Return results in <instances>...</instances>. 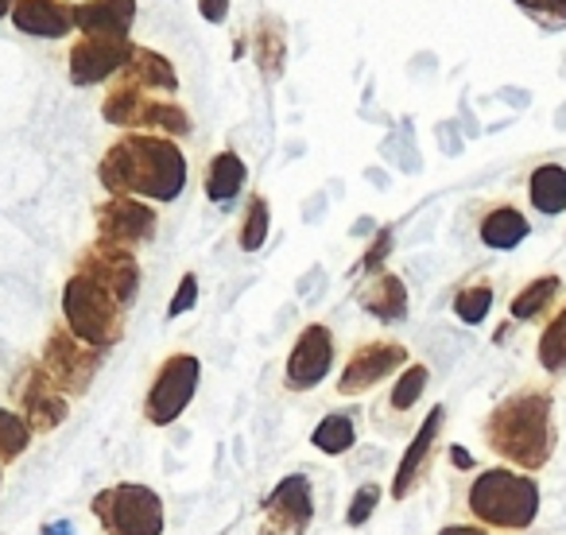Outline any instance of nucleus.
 <instances>
[{
    "label": "nucleus",
    "instance_id": "obj_1",
    "mask_svg": "<svg viewBox=\"0 0 566 535\" xmlns=\"http://www.w3.org/2000/svg\"><path fill=\"white\" fill-rule=\"evenodd\" d=\"M97 179L109 198L140 195L151 202H175L187 187V156L171 136L133 133L105 151Z\"/></svg>",
    "mask_w": 566,
    "mask_h": 535
},
{
    "label": "nucleus",
    "instance_id": "obj_2",
    "mask_svg": "<svg viewBox=\"0 0 566 535\" xmlns=\"http://www.w3.org/2000/svg\"><path fill=\"white\" fill-rule=\"evenodd\" d=\"M485 442L512 470L539 473L555 454V392L547 385H524L509 392L485 419Z\"/></svg>",
    "mask_w": 566,
    "mask_h": 535
},
{
    "label": "nucleus",
    "instance_id": "obj_3",
    "mask_svg": "<svg viewBox=\"0 0 566 535\" xmlns=\"http://www.w3.org/2000/svg\"><path fill=\"white\" fill-rule=\"evenodd\" d=\"M539 481L524 470H512V465L481 470L465 493L470 516L489 532H527L539 516Z\"/></svg>",
    "mask_w": 566,
    "mask_h": 535
},
{
    "label": "nucleus",
    "instance_id": "obj_4",
    "mask_svg": "<svg viewBox=\"0 0 566 535\" xmlns=\"http://www.w3.org/2000/svg\"><path fill=\"white\" fill-rule=\"evenodd\" d=\"M120 303L105 292L102 284H94L90 276L74 272L63 287V315H66V331L78 342L94 349H113L125 334V323H120Z\"/></svg>",
    "mask_w": 566,
    "mask_h": 535
},
{
    "label": "nucleus",
    "instance_id": "obj_5",
    "mask_svg": "<svg viewBox=\"0 0 566 535\" xmlns=\"http://www.w3.org/2000/svg\"><path fill=\"white\" fill-rule=\"evenodd\" d=\"M105 535H164V496L136 481H120L94 496Z\"/></svg>",
    "mask_w": 566,
    "mask_h": 535
},
{
    "label": "nucleus",
    "instance_id": "obj_6",
    "mask_svg": "<svg viewBox=\"0 0 566 535\" xmlns=\"http://www.w3.org/2000/svg\"><path fill=\"white\" fill-rule=\"evenodd\" d=\"M198 380H202V365L195 354H171L159 373L151 377L148 400H144V419L151 427H171L182 411L190 408L198 392Z\"/></svg>",
    "mask_w": 566,
    "mask_h": 535
},
{
    "label": "nucleus",
    "instance_id": "obj_7",
    "mask_svg": "<svg viewBox=\"0 0 566 535\" xmlns=\"http://www.w3.org/2000/svg\"><path fill=\"white\" fill-rule=\"evenodd\" d=\"M78 272L94 280V284H102L120 307L136 303V292H140V264H136L133 249H125V244H113V241H105V237H97V241L82 252Z\"/></svg>",
    "mask_w": 566,
    "mask_h": 535
},
{
    "label": "nucleus",
    "instance_id": "obj_8",
    "mask_svg": "<svg viewBox=\"0 0 566 535\" xmlns=\"http://www.w3.org/2000/svg\"><path fill=\"white\" fill-rule=\"evenodd\" d=\"M311 520H315V493H311V478H303V473H287V478L268 493L264 527H260V535H307Z\"/></svg>",
    "mask_w": 566,
    "mask_h": 535
},
{
    "label": "nucleus",
    "instance_id": "obj_9",
    "mask_svg": "<svg viewBox=\"0 0 566 535\" xmlns=\"http://www.w3.org/2000/svg\"><path fill=\"white\" fill-rule=\"evenodd\" d=\"M97 365H102V349L78 342L71 331H55L48 338L43 373H48L63 392H86L90 380L97 377Z\"/></svg>",
    "mask_w": 566,
    "mask_h": 535
},
{
    "label": "nucleus",
    "instance_id": "obj_10",
    "mask_svg": "<svg viewBox=\"0 0 566 535\" xmlns=\"http://www.w3.org/2000/svg\"><path fill=\"white\" fill-rule=\"evenodd\" d=\"M400 369H408V349H403L400 342H365V346L354 349V357H349L346 369H342L338 392L361 396Z\"/></svg>",
    "mask_w": 566,
    "mask_h": 535
},
{
    "label": "nucleus",
    "instance_id": "obj_11",
    "mask_svg": "<svg viewBox=\"0 0 566 535\" xmlns=\"http://www.w3.org/2000/svg\"><path fill=\"white\" fill-rule=\"evenodd\" d=\"M334 369V334L326 331L323 323L307 326V331L295 338L292 354H287V369H283V380L295 392H307V388H318Z\"/></svg>",
    "mask_w": 566,
    "mask_h": 535
},
{
    "label": "nucleus",
    "instance_id": "obj_12",
    "mask_svg": "<svg viewBox=\"0 0 566 535\" xmlns=\"http://www.w3.org/2000/svg\"><path fill=\"white\" fill-rule=\"evenodd\" d=\"M136 43L128 40H102V35H82L71 48V82L74 86H97L128 66Z\"/></svg>",
    "mask_w": 566,
    "mask_h": 535
},
{
    "label": "nucleus",
    "instance_id": "obj_13",
    "mask_svg": "<svg viewBox=\"0 0 566 535\" xmlns=\"http://www.w3.org/2000/svg\"><path fill=\"white\" fill-rule=\"evenodd\" d=\"M97 233L113 244H133L148 241L156 233V210L144 198H109V202L97 206Z\"/></svg>",
    "mask_w": 566,
    "mask_h": 535
},
{
    "label": "nucleus",
    "instance_id": "obj_14",
    "mask_svg": "<svg viewBox=\"0 0 566 535\" xmlns=\"http://www.w3.org/2000/svg\"><path fill=\"white\" fill-rule=\"evenodd\" d=\"M17 392H20V416L32 423V431H51V427H59L66 419V396L43 373V365H28Z\"/></svg>",
    "mask_w": 566,
    "mask_h": 535
},
{
    "label": "nucleus",
    "instance_id": "obj_15",
    "mask_svg": "<svg viewBox=\"0 0 566 535\" xmlns=\"http://www.w3.org/2000/svg\"><path fill=\"white\" fill-rule=\"evenodd\" d=\"M156 102H159V97L151 94L148 86H140L136 78L120 74V78L109 86V94H105L102 117L109 120V125H117V128H128V133H148Z\"/></svg>",
    "mask_w": 566,
    "mask_h": 535
},
{
    "label": "nucleus",
    "instance_id": "obj_16",
    "mask_svg": "<svg viewBox=\"0 0 566 535\" xmlns=\"http://www.w3.org/2000/svg\"><path fill=\"white\" fill-rule=\"evenodd\" d=\"M442 423H447V408H442V403H434V408L427 411L423 423H419L416 439H411L408 450L400 454V465H396V478H392V496H396V501L411 496V489L419 485V478H423L427 462H431V454H434V442H439Z\"/></svg>",
    "mask_w": 566,
    "mask_h": 535
},
{
    "label": "nucleus",
    "instance_id": "obj_17",
    "mask_svg": "<svg viewBox=\"0 0 566 535\" xmlns=\"http://www.w3.org/2000/svg\"><path fill=\"white\" fill-rule=\"evenodd\" d=\"M133 24H136V0H86V4H74V28L82 35L128 40Z\"/></svg>",
    "mask_w": 566,
    "mask_h": 535
},
{
    "label": "nucleus",
    "instance_id": "obj_18",
    "mask_svg": "<svg viewBox=\"0 0 566 535\" xmlns=\"http://www.w3.org/2000/svg\"><path fill=\"white\" fill-rule=\"evenodd\" d=\"M9 20L24 35L63 40V35L74 32V4H63V0H17Z\"/></svg>",
    "mask_w": 566,
    "mask_h": 535
},
{
    "label": "nucleus",
    "instance_id": "obj_19",
    "mask_svg": "<svg viewBox=\"0 0 566 535\" xmlns=\"http://www.w3.org/2000/svg\"><path fill=\"white\" fill-rule=\"evenodd\" d=\"M357 303L380 323H400V318H408V284L400 276H392V272H377L357 292Z\"/></svg>",
    "mask_w": 566,
    "mask_h": 535
},
{
    "label": "nucleus",
    "instance_id": "obj_20",
    "mask_svg": "<svg viewBox=\"0 0 566 535\" xmlns=\"http://www.w3.org/2000/svg\"><path fill=\"white\" fill-rule=\"evenodd\" d=\"M527 233H532V221H527L516 206H493V210H485V213H481V221H478L481 244H485V249H493V252L516 249V244L527 241Z\"/></svg>",
    "mask_w": 566,
    "mask_h": 535
},
{
    "label": "nucleus",
    "instance_id": "obj_21",
    "mask_svg": "<svg viewBox=\"0 0 566 535\" xmlns=\"http://www.w3.org/2000/svg\"><path fill=\"white\" fill-rule=\"evenodd\" d=\"M252 55H256V66L264 78H280L283 66H287V28H283L280 17L264 12L256 20V32H252Z\"/></svg>",
    "mask_w": 566,
    "mask_h": 535
},
{
    "label": "nucleus",
    "instance_id": "obj_22",
    "mask_svg": "<svg viewBox=\"0 0 566 535\" xmlns=\"http://www.w3.org/2000/svg\"><path fill=\"white\" fill-rule=\"evenodd\" d=\"M244 179H249V167L237 151H218L206 167V198L218 206H229L237 195L244 190Z\"/></svg>",
    "mask_w": 566,
    "mask_h": 535
},
{
    "label": "nucleus",
    "instance_id": "obj_23",
    "mask_svg": "<svg viewBox=\"0 0 566 535\" xmlns=\"http://www.w3.org/2000/svg\"><path fill=\"white\" fill-rule=\"evenodd\" d=\"M527 198L543 218H558L566 210V167L563 164H539L527 175Z\"/></svg>",
    "mask_w": 566,
    "mask_h": 535
},
{
    "label": "nucleus",
    "instance_id": "obj_24",
    "mask_svg": "<svg viewBox=\"0 0 566 535\" xmlns=\"http://www.w3.org/2000/svg\"><path fill=\"white\" fill-rule=\"evenodd\" d=\"M120 74L136 78L140 86H148L151 94H175V90H179V74H175V66L167 63L159 51H148V48H133V59H128V66Z\"/></svg>",
    "mask_w": 566,
    "mask_h": 535
},
{
    "label": "nucleus",
    "instance_id": "obj_25",
    "mask_svg": "<svg viewBox=\"0 0 566 535\" xmlns=\"http://www.w3.org/2000/svg\"><path fill=\"white\" fill-rule=\"evenodd\" d=\"M563 295V280L551 272V276L527 280L516 295H512V323H532V318H543L551 311V303Z\"/></svg>",
    "mask_w": 566,
    "mask_h": 535
},
{
    "label": "nucleus",
    "instance_id": "obj_26",
    "mask_svg": "<svg viewBox=\"0 0 566 535\" xmlns=\"http://www.w3.org/2000/svg\"><path fill=\"white\" fill-rule=\"evenodd\" d=\"M535 357H539V369L551 373V377H563L566 373V303L547 318L539 334V346H535Z\"/></svg>",
    "mask_w": 566,
    "mask_h": 535
},
{
    "label": "nucleus",
    "instance_id": "obj_27",
    "mask_svg": "<svg viewBox=\"0 0 566 535\" xmlns=\"http://www.w3.org/2000/svg\"><path fill=\"white\" fill-rule=\"evenodd\" d=\"M311 447H318L323 454H346V450L357 447V419L354 411H334V416H326L323 423L315 427V434H311Z\"/></svg>",
    "mask_w": 566,
    "mask_h": 535
},
{
    "label": "nucleus",
    "instance_id": "obj_28",
    "mask_svg": "<svg viewBox=\"0 0 566 535\" xmlns=\"http://www.w3.org/2000/svg\"><path fill=\"white\" fill-rule=\"evenodd\" d=\"M493 311V284L489 280H478V284H465L462 292L454 295V315L462 318L465 326H481Z\"/></svg>",
    "mask_w": 566,
    "mask_h": 535
},
{
    "label": "nucleus",
    "instance_id": "obj_29",
    "mask_svg": "<svg viewBox=\"0 0 566 535\" xmlns=\"http://www.w3.org/2000/svg\"><path fill=\"white\" fill-rule=\"evenodd\" d=\"M32 442V423L20 411L0 408V462H17Z\"/></svg>",
    "mask_w": 566,
    "mask_h": 535
},
{
    "label": "nucleus",
    "instance_id": "obj_30",
    "mask_svg": "<svg viewBox=\"0 0 566 535\" xmlns=\"http://www.w3.org/2000/svg\"><path fill=\"white\" fill-rule=\"evenodd\" d=\"M268 198L264 195H252L249 206H244V218H241V237H237V244H241L244 252H260L268 241Z\"/></svg>",
    "mask_w": 566,
    "mask_h": 535
},
{
    "label": "nucleus",
    "instance_id": "obj_31",
    "mask_svg": "<svg viewBox=\"0 0 566 535\" xmlns=\"http://www.w3.org/2000/svg\"><path fill=\"white\" fill-rule=\"evenodd\" d=\"M427 380H431V373H427V365H408V369L396 377L392 385V396H388V403H392V411H411L419 403V396L427 392Z\"/></svg>",
    "mask_w": 566,
    "mask_h": 535
},
{
    "label": "nucleus",
    "instance_id": "obj_32",
    "mask_svg": "<svg viewBox=\"0 0 566 535\" xmlns=\"http://www.w3.org/2000/svg\"><path fill=\"white\" fill-rule=\"evenodd\" d=\"M380 496H385V489H380L377 481H365V485L354 493V501H349L346 524H349V527H361V524H369V516H373V512H377Z\"/></svg>",
    "mask_w": 566,
    "mask_h": 535
},
{
    "label": "nucleus",
    "instance_id": "obj_33",
    "mask_svg": "<svg viewBox=\"0 0 566 535\" xmlns=\"http://www.w3.org/2000/svg\"><path fill=\"white\" fill-rule=\"evenodd\" d=\"M516 4L543 28H566V0H516Z\"/></svg>",
    "mask_w": 566,
    "mask_h": 535
},
{
    "label": "nucleus",
    "instance_id": "obj_34",
    "mask_svg": "<svg viewBox=\"0 0 566 535\" xmlns=\"http://www.w3.org/2000/svg\"><path fill=\"white\" fill-rule=\"evenodd\" d=\"M195 303H198V276L195 272H187V276L179 280V287H175L171 303H167V318L187 315V311H195Z\"/></svg>",
    "mask_w": 566,
    "mask_h": 535
},
{
    "label": "nucleus",
    "instance_id": "obj_35",
    "mask_svg": "<svg viewBox=\"0 0 566 535\" xmlns=\"http://www.w3.org/2000/svg\"><path fill=\"white\" fill-rule=\"evenodd\" d=\"M392 229H380L377 233V241L365 249V256H361V268L365 272H385V260H388V252H392Z\"/></svg>",
    "mask_w": 566,
    "mask_h": 535
},
{
    "label": "nucleus",
    "instance_id": "obj_36",
    "mask_svg": "<svg viewBox=\"0 0 566 535\" xmlns=\"http://www.w3.org/2000/svg\"><path fill=\"white\" fill-rule=\"evenodd\" d=\"M198 12H202V20H210V24H226L229 0H198Z\"/></svg>",
    "mask_w": 566,
    "mask_h": 535
},
{
    "label": "nucleus",
    "instance_id": "obj_37",
    "mask_svg": "<svg viewBox=\"0 0 566 535\" xmlns=\"http://www.w3.org/2000/svg\"><path fill=\"white\" fill-rule=\"evenodd\" d=\"M439 535H493L489 527H481V524H447Z\"/></svg>",
    "mask_w": 566,
    "mask_h": 535
},
{
    "label": "nucleus",
    "instance_id": "obj_38",
    "mask_svg": "<svg viewBox=\"0 0 566 535\" xmlns=\"http://www.w3.org/2000/svg\"><path fill=\"white\" fill-rule=\"evenodd\" d=\"M40 535H74V524L71 520H59V524H48Z\"/></svg>",
    "mask_w": 566,
    "mask_h": 535
},
{
    "label": "nucleus",
    "instance_id": "obj_39",
    "mask_svg": "<svg viewBox=\"0 0 566 535\" xmlns=\"http://www.w3.org/2000/svg\"><path fill=\"white\" fill-rule=\"evenodd\" d=\"M450 458H454V465H462V470H470V465H473V458L465 454L462 447H454V450H450Z\"/></svg>",
    "mask_w": 566,
    "mask_h": 535
},
{
    "label": "nucleus",
    "instance_id": "obj_40",
    "mask_svg": "<svg viewBox=\"0 0 566 535\" xmlns=\"http://www.w3.org/2000/svg\"><path fill=\"white\" fill-rule=\"evenodd\" d=\"M12 4H17V0H0V20L12 17Z\"/></svg>",
    "mask_w": 566,
    "mask_h": 535
},
{
    "label": "nucleus",
    "instance_id": "obj_41",
    "mask_svg": "<svg viewBox=\"0 0 566 535\" xmlns=\"http://www.w3.org/2000/svg\"><path fill=\"white\" fill-rule=\"evenodd\" d=\"M244 48H249V40L241 35V40H237V48H233V59H241V55H244Z\"/></svg>",
    "mask_w": 566,
    "mask_h": 535
}]
</instances>
